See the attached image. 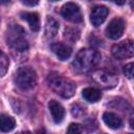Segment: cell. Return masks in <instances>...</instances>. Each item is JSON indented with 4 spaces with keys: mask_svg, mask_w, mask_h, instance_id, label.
<instances>
[{
    "mask_svg": "<svg viewBox=\"0 0 134 134\" xmlns=\"http://www.w3.org/2000/svg\"><path fill=\"white\" fill-rule=\"evenodd\" d=\"M100 60L102 55L97 50L84 48L76 53L72 62V69L76 73H87L97 66Z\"/></svg>",
    "mask_w": 134,
    "mask_h": 134,
    "instance_id": "obj_1",
    "label": "cell"
},
{
    "mask_svg": "<svg viewBox=\"0 0 134 134\" xmlns=\"http://www.w3.org/2000/svg\"><path fill=\"white\" fill-rule=\"evenodd\" d=\"M47 82H48L49 87L58 95H60L64 98L71 97L75 92V84L72 81H70L66 77H63L55 72L49 73V75L47 77Z\"/></svg>",
    "mask_w": 134,
    "mask_h": 134,
    "instance_id": "obj_2",
    "label": "cell"
},
{
    "mask_svg": "<svg viewBox=\"0 0 134 134\" xmlns=\"http://www.w3.org/2000/svg\"><path fill=\"white\" fill-rule=\"evenodd\" d=\"M25 31L19 24H12L7 27L6 43L14 51H25L28 43L25 39Z\"/></svg>",
    "mask_w": 134,
    "mask_h": 134,
    "instance_id": "obj_3",
    "label": "cell"
},
{
    "mask_svg": "<svg viewBox=\"0 0 134 134\" xmlns=\"http://www.w3.org/2000/svg\"><path fill=\"white\" fill-rule=\"evenodd\" d=\"M14 82L21 90H29L36 86V72L30 67H20L14 74Z\"/></svg>",
    "mask_w": 134,
    "mask_h": 134,
    "instance_id": "obj_4",
    "label": "cell"
},
{
    "mask_svg": "<svg viewBox=\"0 0 134 134\" xmlns=\"http://www.w3.org/2000/svg\"><path fill=\"white\" fill-rule=\"evenodd\" d=\"M92 80L97 86H99L103 89L114 88L118 82V79L114 73L103 69L94 71L92 74Z\"/></svg>",
    "mask_w": 134,
    "mask_h": 134,
    "instance_id": "obj_5",
    "label": "cell"
},
{
    "mask_svg": "<svg viewBox=\"0 0 134 134\" xmlns=\"http://www.w3.org/2000/svg\"><path fill=\"white\" fill-rule=\"evenodd\" d=\"M112 54L118 60H125L134 55V42L131 40H124L112 46Z\"/></svg>",
    "mask_w": 134,
    "mask_h": 134,
    "instance_id": "obj_6",
    "label": "cell"
},
{
    "mask_svg": "<svg viewBox=\"0 0 134 134\" xmlns=\"http://www.w3.org/2000/svg\"><path fill=\"white\" fill-rule=\"evenodd\" d=\"M61 15L64 19L73 23H80L83 20L80 6L73 2H68L64 4L61 8Z\"/></svg>",
    "mask_w": 134,
    "mask_h": 134,
    "instance_id": "obj_7",
    "label": "cell"
},
{
    "mask_svg": "<svg viewBox=\"0 0 134 134\" xmlns=\"http://www.w3.org/2000/svg\"><path fill=\"white\" fill-rule=\"evenodd\" d=\"M125 30V22L121 18H114L112 19L107 28H106V35L108 38L112 40H117L119 39Z\"/></svg>",
    "mask_w": 134,
    "mask_h": 134,
    "instance_id": "obj_8",
    "label": "cell"
},
{
    "mask_svg": "<svg viewBox=\"0 0 134 134\" xmlns=\"http://www.w3.org/2000/svg\"><path fill=\"white\" fill-rule=\"evenodd\" d=\"M108 13H109L108 8L106 6H104V5L94 6L92 8V10H91V14H90V22L95 27L99 26L106 20L107 16H108Z\"/></svg>",
    "mask_w": 134,
    "mask_h": 134,
    "instance_id": "obj_9",
    "label": "cell"
},
{
    "mask_svg": "<svg viewBox=\"0 0 134 134\" xmlns=\"http://www.w3.org/2000/svg\"><path fill=\"white\" fill-rule=\"evenodd\" d=\"M48 108H49V111H50V114H51L53 121L55 124L62 122L64 117H65V109L63 108V106L59 102L52 99L49 102Z\"/></svg>",
    "mask_w": 134,
    "mask_h": 134,
    "instance_id": "obj_10",
    "label": "cell"
},
{
    "mask_svg": "<svg viewBox=\"0 0 134 134\" xmlns=\"http://www.w3.org/2000/svg\"><path fill=\"white\" fill-rule=\"evenodd\" d=\"M50 49L61 61H65L67 59H69L71 55V52H72L70 46H68L67 44H64V43H60V42L51 44Z\"/></svg>",
    "mask_w": 134,
    "mask_h": 134,
    "instance_id": "obj_11",
    "label": "cell"
},
{
    "mask_svg": "<svg viewBox=\"0 0 134 134\" xmlns=\"http://www.w3.org/2000/svg\"><path fill=\"white\" fill-rule=\"evenodd\" d=\"M20 17L21 19L25 20L30 29L34 30V31H39L40 29V18H39V15L35 12H22L20 14Z\"/></svg>",
    "mask_w": 134,
    "mask_h": 134,
    "instance_id": "obj_12",
    "label": "cell"
},
{
    "mask_svg": "<svg viewBox=\"0 0 134 134\" xmlns=\"http://www.w3.org/2000/svg\"><path fill=\"white\" fill-rule=\"evenodd\" d=\"M103 120L110 129H113V130L119 129L122 126L121 118L118 115H116L115 113H112V112H105L103 114Z\"/></svg>",
    "mask_w": 134,
    "mask_h": 134,
    "instance_id": "obj_13",
    "label": "cell"
},
{
    "mask_svg": "<svg viewBox=\"0 0 134 134\" xmlns=\"http://www.w3.org/2000/svg\"><path fill=\"white\" fill-rule=\"evenodd\" d=\"M82 95L83 97L89 102V103H96L102 97V92L96 89V88H93V87H88V88H85L83 91H82Z\"/></svg>",
    "mask_w": 134,
    "mask_h": 134,
    "instance_id": "obj_14",
    "label": "cell"
},
{
    "mask_svg": "<svg viewBox=\"0 0 134 134\" xmlns=\"http://www.w3.org/2000/svg\"><path fill=\"white\" fill-rule=\"evenodd\" d=\"M58 30H59V22L55 19L48 17L46 19V23H45V36L47 38L51 39L57 36Z\"/></svg>",
    "mask_w": 134,
    "mask_h": 134,
    "instance_id": "obj_15",
    "label": "cell"
},
{
    "mask_svg": "<svg viewBox=\"0 0 134 134\" xmlns=\"http://www.w3.org/2000/svg\"><path fill=\"white\" fill-rule=\"evenodd\" d=\"M16 126L15 119L7 115V114H2L0 117V128L2 132H9L12 131Z\"/></svg>",
    "mask_w": 134,
    "mask_h": 134,
    "instance_id": "obj_16",
    "label": "cell"
},
{
    "mask_svg": "<svg viewBox=\"0 0 134 134\" xmlns=\"http://www.w3.org/2000/svg\"><path fill=\"white\" fill-rule=\"evenodd\" d=\"M79 38H80V31L77 29L72 28V27H68V28L65 29V31H64V39L67 40L68 42L74 43Z\"/></svg>",
    "mask_w": 134,
    "mask_h": 134,
    "instance_id": "obj_17",
    "label": "cell"
},
{
    "mask_svg": "<svg viewBox=\"0 0 134 134\" xmlns=\"http://www.w3.org/2000/svg\"><path fill=\"white\" fill-rule=\"evenodd\" d=\"M85 113H86L85 107H83L80 104H75L71 107V114L74 117H83L85 115Z\"/></svg>",
    "mask_w": 134,
    "mask_h": 134,
    "instance_id": "obj_18",
    "label": "cell"
},
{
    "mask_svg": "<svg viewBox=\"0 0 134 134\" xmlns=\"http://www.w3.org/2000/svg\"><path fill=\"white\" fill-rule=\"evenodd\" d=\"M8 65H9V61H8V58L6 57L5 53H1V59H0V70H1V76H3L8 68Z\"/></svg>",
    "mask_w": 134,
    "mask_h": 134,
    "instance_id": "obj_19",
    "label": "cell"
},
{
    "mask_svg": "<svg viewBox=\"0 0 134 134\" xmlns=\"http://www.w3.org/2000/svg\"><path fill=\"white\" fill-rule=\"evenodd\" d=\"M82 126L79 125V124H70L67 131H66V134H81L82 133Z\"/></svg>",
    "mask_w": 134,
    "mask_h": 134,
    "instance_id": "obj_20",
    "label": "cell"
},
{
    "mask_svg": "<svg viewBox=\"0 0 134 134\" xmlns=\"http://www.w3.org/2000/svg\"><path fill=\"white\" fill-rule=\"evenodd\" d=\"M124 73L126 74L127 77L134 80V62L129 63L124 67Z\"/></svg>",
    "mask_w": 134,
    "mask_h": 134,
    "instance_id": "obj_21",
    "label": "cell"
},
{
    "mask_svg": "<svg viewBox=\"0 0 134 134\" xmlns=\"http://www.w3.org/2000/svg\"><path fill=\"white\" fill-rule=\"evenodd\" d=\"M23 4L25 5H30V6H34V5H37L39 2L38 1H28V0H25V1H22Z\"/></svg>",
    "mask_w": 134,
    "mask_h": 134,
    "instance_id": "obj_22",
    "label": "cell"
},
{
    "mask_svg": "<svg viewBox=\"0 0 134 134\" xmlns=\"http://www.w3.org/2000/svg\"><path fill=\"white\" fill-rule=\"evenodd\" d=\"M130 126H131V128L134 130V113L131 115V117H130Z\"/></svg>",
    "mask_w": 134,
    "mask_h": 134,
    "instance_id": "obj_23",
    "label": "cell"
},
{
    "mask_svg": "<svg viewBox=\"0 0 134 134\" xmlns=\"http://www.w3.org/2000/svg\"><path fill=\"white\" fill-rule=\"evenodd\" d=\"M18 134H31V133L28 132V131H23V132H20V133H18Z\"/></svg>",
    "mask_w": 134,
    "mask_h": 134,
    "instance_id": "obj_24",
    "label": "cell"
}]
</instances>
